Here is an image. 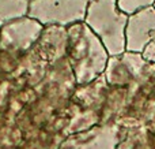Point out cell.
<instances>
[{"mask_svg": "<svg viewBox=\"0 0 155 149\" xmlns=\"http://www.w3.org/2000/svg\"><path fill=\"white\" fill-rule=\"evenodd\" d=\"M67 57L76 85H87L95 81L106 70L109 54L102 41L84 23H75L67 27Z\"/></svg>", "mask_w": 155, "mask_h": 149, "instance_id": "6da1fadb", "label": "cell"}, {"mask_svg": "<svg viewBox=\"0 0 155 149\" xmlns=\"http://www.w3.org/2000/svg\"><path fill=\"white\" fill-rule=\"evenodd\" d=\"M30 0H0V27L27 16Z\"/></svg>", "mask_w": 155, "mask_h": 149, "instance_id": "9c48e42d", "label": "cell"}, {"mask_svg": "<svg viewBox=\"0 0 155 149\" xmlns=\"http://www.w3.org/2000/svg\"><path fill=\"white\" fill-rule=\"evenodd\" d=\"M87 0H30L27 16L45 26L70 27L84 22Z\"/></svg>", "mask_w": 155, "mask_h": 149, "instance_id": "3957f363", "label": "cell"}, {"mask_svg": "<svg viewBox=\"0 0 155 149\" xmlns=\"http://www.w3.org/2000/svg\"><path fill=\"white\" fill-rule=\"evenodd\" d=\"M117 149H155V134L142 123L121 125Z\"/></svg>", "mask_w": 155, "mask_h": 149, "instance_id": "ba28073f", "label": "cell"}, {"mask_svg": "<svg viewBox=\"0 0 155 149\" xmlns=\"http://www.w3.org/2000/svg\"><path fill=\"white\" fill-rule=\"evenodd\" d=\"M42 30V25L30 16L15 19L0 27V51L21 57L34 47Z\"/></svg>", "mask_w": 155, "mask_h": 149, "instance_id": "277c9868", "label": "cell"}, {"mask_svg": "<svg viewBox=\"0 0 155 149\" xmlns=\"http://www.w3.org/2000/svg\"><path fill=\"white\" fill-rule=\"evenodd\" d=\"M155 34V7L143 8L128 16L125 27V51L140 52L153 40Z\"/></svg>", "mask_w": 155, "mask_h": 149, "instance_id": "8992f818", "label": "cell"}, {"mask_svg": "<svg viewBox=\"0 0 155 149\" xmlns=\"http://www.w3.org/2000/svg\"><path fill=\"white\" fill-rule=\"evenodd\" d=\"M154 4L155 0H117L118 10L123 11L127 15H132V14L137 12L143 8L151 7Z\"/></svg>", "mask_w": 155, "mask_h": 149, "instance_id": "30bf717a", "label": "cell"}, {"mask_svg": "<svg viewBox=\"0 0 155 149\" xmlns=\"http://www.w3.org/2000/svg\"><path fill=\"white\" fill-rule=\"evenodd\" d=\"M143 56H144L146 59L155 62V34H154L153 40L148 43V45L146 47V49L143 51Z\"/></svg>", "mask_w": 155, "mask_h": 149, "instance_id": "8fae6325", "label": "cell"}, {"mask_svg": "<svg viewBox=\"0 0 155 149\" xmlns=\"http://www.w3.org/2000/svg\"><path fill=\"white\" fill-rule=\"evenodd\" d=\"M68 33L67 27L45 26L38 41L33 47V52L48 66L64 59L67 54Z\"/></svg>", "mask_w": 155, "mask_h": 149, "instance_id": "52a82bcc", "label": "cell"}, {"mask_svg": "<svg viewBox=\"0 0 155 149\" xmlns=\"http://www.w3.org/2000/svg\"><path fill=\"white\" fill-rule=\"evenodd\" d=\"M154 7H155V4H154Z\"/></svg>", "mask_w": 155, "mask_h": 149, "instance_id": "4fadbf2b", "label": "cell"}, {"mask_svg": "<svg viewBox=\"0 0 155 149\" xmlns=\"http://www.w3.org/2000/svg\"><path fill=\"white\" fill-rule=\"evenodd\" d=\"M128 16L118 10L117 0H95L88 3L84 23L102 41L109 56H120L125 52Z\"/></svg>", "mask_w": 155, "mask_h": 149, "instance_id": "7a4b0ae2", "label": "cell"}, {"mask_svg": "<svg viewBox=\"0 0 155 149\" xmlns=\"http://www.w3.org/2000/svg\"><path fill=\"white\" fill-rule=\"evenodd\" d=\"M87 2H88V3H91V2H95V0H87Z\"/></svg>", "mask_w": 155, "mask_h": 149, "instance_id": "7c38bea8", "label": "cell"}, {"mask_svg": "<svg viewBox=\"0 0 155 149\" xmlns=\"http://www.w3.org/2000/svg\"><path fill=\"white\" fill-rule=\"evenodd\" d=\"M118 137L120 126L117 123L98 125L65 137L59 149H117Z\"/></svg>", "mask_w": 155, "mask_h": 149, "instance_id": "5b68a950", "label": "cell"}]
</instances>
